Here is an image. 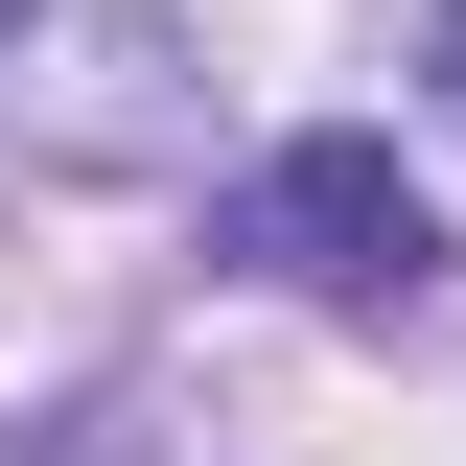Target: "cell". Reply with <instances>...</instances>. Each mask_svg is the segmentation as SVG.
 Segmentation results:
<instances>
[{
    "label": "cell",
    "mask_w": 466,
    "mask_h": 466,
    "mask_svg": "<svg viewBox=\"0 0 466 466\" xmlns=\"http://www.w3.org/2000/svg\"><path fill=\"white\" fill-rule=\"evenodd\" d=\"M233 280H280V303H350V327H397V303H443V210H420L397 140H280V164L210 210Z\"/></svg>",
    "instance_id": "obj_1"
},
{
    "label": "cell",
    "mask_w": 466,
    "mask_h": 466,
    "mask_svg": "<svg viewBox=\"0 0 466 466\" xmlns=\"http://www.w3.org/2000/svg\"><path fill=\"white\" fill-rule=\"evenodd\" d=\"M420 70H443V94H466V0H443V24H420Z\"/></svg>",
    "instance_id": "obj_2"
}]
</instances>
